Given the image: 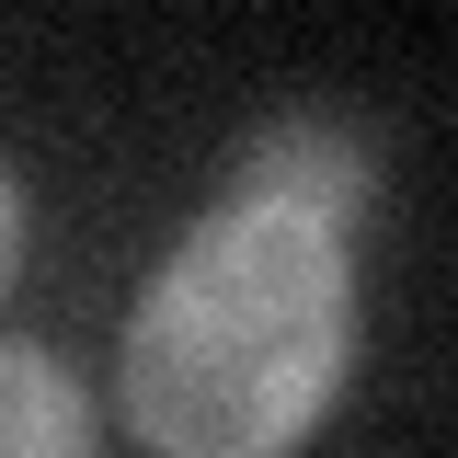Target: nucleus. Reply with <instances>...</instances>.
Listing matches in <instances>:
<instances>
[{
    "instance_id": "obj_1",
    "label": "nucleus",
    "mask_w": 458,
    "mask_h": 458,
    "mask_svg": "<svg viewBox=\"0 0 458 458\" xmlns=\"http://www.w3.org/2000/svg\"><path fill=\"white\" fill-rule=\"evenodd\" d=\"M344 241L218 207L126 321V412L161 458H286L344 378Z\"/></svg>"
},
{
    "instance_id": "obj_2",
    "label": "nucleus",
    "mask_w": 458,
    "mask_h": 458,
    "mask_svg": "<svg viewBox=\"0 0 458 458\" xmlns=\"http://www.w3.org/2000/svg\"><path fill=\"white\" fill-rule=\"evenodd\" d=\"M355 195H367V149H355L344 126H321V114L264 126V138L241 149V172H229V207L310 218V229H333V241H344V218H355Z\"/></svg>"
},
{
    "instance_id": "obj_3",
    "label": "nucleus",
    "mask_w": 458,
    "mask_h": 458,
    "mask_svg": "<svg viewBox=\"0 0 458 458\" xmlns=\"http://www.w3.org/2000/svg\"><path fill=\"white\" fill-rule=\"evenodd\" d=\"M0 458H92V401L35 344H0Z\"/></svg>"
},
{
    "instance_id": "obj_4",
    "label": "nucleus",
    "mask_w": 458,
    "mask_h": 458,
    "mask_svg": "<svg viewBox=\"0 0 458 458\" xmlns=\"http://www.w3.org/2000/svg\"><path fill=\"white\" fill-rule=\"evenodd\" d=\"M12 252H23V195H12V172H0V286H12Z\"/></svg>"
}]
</instances>
